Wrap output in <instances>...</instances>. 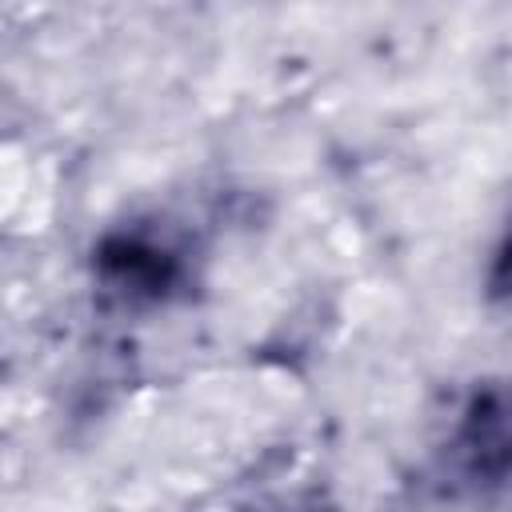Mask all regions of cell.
Here are the masks:
<instances>
[{"instance_id":"1","label":"cell","mask_w":512,"mask_h":512,"mask_svg":"<svg viewBox=\"0 0 512 512\" xmlns=\"http://www.w3.org/2000/svg\"><path fill=\"white\" fill-rule=\"evenodd\" d=\"M96 280L120 304H160L180 280V260L140 232H120L96 248Z\"/></svg>"}]
</instances>
